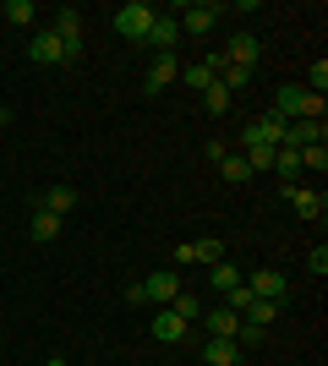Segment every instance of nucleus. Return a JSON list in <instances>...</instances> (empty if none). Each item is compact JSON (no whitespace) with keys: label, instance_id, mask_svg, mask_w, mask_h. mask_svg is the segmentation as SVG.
Returning <instances> with one entry per match:
<instances>
[{"label":"nucleus","instance_id":"19","mask_svg":"<svg viewBox=\"0 0 328 366\" xmlns=\"http://www.w3.org/2000/svg\"><path fill=\"white\" fill-rule=\"evenodd\" d=\"M219 175H224L230 186H247L252 181V164L241 159V153H224V159H219Z\"/></svg>","mask_w":328,"mask_h":366},{"label":"nucleus","instance_id":"26","mask_svg":"<svg viewBox=\"0 0 328 366\" xmlns=\"http://www.w3.org/2000/svg\"><path fill=\"white\" fill-rule=\"evenodd\" d=\"M247 82H252V71H241V66H224V71H219V88L230 93V99H235L241 88H247Z\"/></svg>","mask_w":328,"mask_h":366},{"label":"nucleus","instance_id":"5","mask_svg":"<svg viewBox=\"0 0 328 366\" xmlns=\"http://www.w3.org/2000/svg\"><path fill=\"white\" fill-rule=\"evenodd\" d=\"M224 66H241V71H257V55H263V39L257 33H230V44L219 49Z\"/></svg>","mask_w":328,"mask_h":366},{"label":"nucleus","instance_id":"32","mask_svg":"<svg viewBox=\"0 0 328 366\" xmlns=\"http://www.w3.org/2000/svg\"><path fill=\"white\" fill-rule=\"evenodd\" d=\"M44 366H66V361H44Z\"/></svg>","mask_w":328,"mask_h":366},{"label":"nucleus","instance_id":"13","mask_svg":"<svg viewBox=\"0 0 328 366\" xmlns=\"http://www.w3.org/2000/svg\"><path fill=\"white\" fill-rule=\"evenodd\" d=\"M148 328H154V339H159V345H181V339H187V328H192V322H181V317H175V312H170V306H159V312H154V322H148Z\"/></svg>","mask_w":328,"mask_h":366},{"label":"nucleus","instance_id":"22","mask_svg":"<svg viewBox=\"0 0 328 366\" xmlns=\"http://www.w3.org/2000/svg\"><path fill=\"white\" fill-rule=\"evenodd\" d=\"M170 312H175V317H181V322H197V317H203V301H197V295H192V290H181V295H175V301H170Z\"/></svg>","mask_w":328,"mask_h":366},{"label":"nucleus","instance_id":"25","mask_svg":"<svg viewBox=\"0 0 328 366\" xmlns=\"http://www.w3.org/2000/svg\"><path fill=\"white\" fill-rule=\"evenodd\" d=\"M296 153H301V169H317V175L328 169V142H312V148H296Z\"/></svg>","mask_w":328,"mask_h":366},{"label":"nucleus","instance_id":"16","mask_svg":"<svg viewBox=\"0 0 328 366\" xmlns=\"http://www.w3.org/2000/svg\"><path fill=\"white\" fill-rule=\"evenodd\" d=\"M203 361L208 366H241V345H235V339H208Z\"/></svg>","mask_w":328,"mask_h":366},{"label":"nucleus","instance_id":"9","mask_svg":"<svg viewBox=\"0 0 328 366\" xmlns=\"http://www.w3.org/2000/svg\"><path fill=\"white\" fill-rule=\"evenodd\" d=\"M142 44L154 49V55H175V44H181V22H175V16H154V28H148Z\"/></svg>","mask_w":328,"mask_h":366},{"label":"nucleus","instance_id":"31","mask_svg":"<svg viewBox=\"0 0 328 366\" xmlns=\"http://www.w3.org/2000/svg\"><path fill=\"white\" fill-rule=\"evenodd\" d=\"M0 126H11V109H6V104H0Z\"/></svg>","mask_w":328,"mask_h":366},{"label":"nucleus","instance_id":"30","mask_svg":"<svg viewBox=\"0 0 328 366\" xmlns=\"http://www.w3.org/2000/svg\"><path fill=\"white\" fill-rule=\"evenodd\" d=\"M224 153H230V142H203V159H208V164H219Z\"/></svg>","mask_w":328,"mask_h":366},{"label":"nucleus","instance_id":"3","mask_svg":"<svg viewBox=\"0 0 328 366\" xmlns=\"http://www.w3.org/2000/svg\"><path fill=\"white\" fill-rule=\"evenodd\" d=\"M49 33L61 39L66 66H71V61H82V49H88V44H82V11H77V6H61V11H55V28H49Z\"/></svg>","mask_w":328,"mask_h":366},{"label":"nucleus","instance_id":"14","mask_svg":"<svg viewBox=\"0 0 328 366\" xmlns=\"http://www.w3.org/2000/svg\"><path fill=\"white\" fill-rule=\"evenodd\" d=\"M33 208H44V214L66 219L71 208H77V192H71V186H49V192H39V202H33Z\"/></svg>","mask_w":328,"mask_h":366},{"label":"nucleus","instance_id":"24","mask_svg":"<svg viewBox=\"0 0 328 366\" xmlns=\"http://www.w3.org/2000/svg\"><path fill=\"white\" fill-rule=\"evenodd\" d=\"M241 148H274V137H268V126L263 121H247V132H241Z\"/></svg>","mask_w":328,"mask_h":366},{"label":"nucleus","instance_id":"4","mask_svg":"<svg viewBox=\"0 0 328 366\" xmlns=\"http://www.w3.org/2000/svg\"><path fill=\"white\" fill-rule=\"evenodd\" d=\"M175 76H181V55H154V61H148V71H142V99H159Z\"/></svg>","mask_w":328,"mask_h":366},{"label":"nucleus","instance_id":"1","mask_svg":"<svg viewBox=\"0 0 328 366\" xmlns=\"http://www.w3.org/2000/svg\"><path fill=\"white\" fill-rule=\"evenodd\" d=\"M175 295H181V274H175V268H159V274H148L142 279V285H131V290H126V301L131 306H170Z\"/></svg>","mask_w":328,"mask_h":366},{"label":"nucleus","instance_id":"27","mask_svg":"<svg viewBox=\"0 0 328 366\" xmlns=\"http://www.w3.org/2000/svg\"><path fill=\"white\" fill-rule=\"evenodd\" d=\"M203 109H208V115H224V109H230V93L219 88V76H214V88L203 93Z\"/></svg>","mask_w":328,"mask_h":366},{"label":"nucleus","instance_id":"20","mask_svg":"<svg viewBox=\"0 0 328 366\" xmlns=\"http://www.w3.org/2000/svg\"><path fill=\"white\" fill-rule=\"evenodd\" d=\"M279 312H284V301H252L241 322H257V328H268V322H279Z\"/></svg>","mask_w":328,"mask_h":366},{"label":"nucleus","instance_id":"8","mask_svg":"<svg viewBox=\"0 0 328 366\" xmlns=\"http://www.w3.org/2000/svg\"><path fill=\"white\" fill-rule=\"evenodd\" d=\"M219 16H224V6H214V0H197V6H181V16H175V22H181V33H208Z\"/></svg>","mask_w":328,"mask_h":366},{"label":"nucleus","instance_id":"18","mask_svg":"<svg viewBox=\"0 0 328 366\" xmlns=\"http://www.w3.org/2000/svg\"><path fill=\"white\" fill-rule=\"evenodd\" d=\"M241 279H247V274H241V268H235V262H230V257H219V262H214V268H208V285H214V290H219V295L230 290V285H241Z\"/></svg>","mask_w":328,"mask_h":366},{"label":"nucleus","instance_id":"6","mask_svg":"<svg viewBox=\"0 0 328 366\" xmlns=\"http://www.w3.org/2000/svg\"><path fill=\"white\" fill-rule=\"evenodd\" d=\"M219 257H224V241H219V235H208V241H187V246H175V262H181V268H192V262L214 268Z\"/></svg>","mask_w":328,"mask_h":366},{"label":"nucleus","instance_id":"21","mask_svg":"<svg viewBox=\"0 0 328 366\" xmlns=\"http://www.w3.org/2000/svg\"><path fill=\"white\" fill-rule=\"evenodd\" d=\"M28 235H33V241H55V235H61V219H55V214H44V208H33Z\"/></svg>","mask_w":328,"mask_h":366},{"label":"nucleus","instance_id":"7","mask_svg":"<svg viewBox=\"0 0 328 366\" xmlns=\"http://www.w3.org/2000/svg\"><path fill=\"white\" fill-rule=\"evenodd\" d=\"M224 71V55H203V61H192V66H181V82H187L192 93H208L214 88V76Z\"/></svg>","mask_w":328,"mask_h":366},{"label":"nucleus","instance_id":"17","mask_svg":"<svg viewBox=\"0 0 328 366\" xmlns=\"http://www.w3.org/2000/svg\"><path fill=\"white\" fill-rule=\"evenodd\" d=\"M274 175H279V192H284V186H296V175H301V153H296V148H279V153H274Z\"/></svg>","mask_w":328,"mask_h":366},{"label":"nucleus","instance_id":"29","mask_svg":"<svg viewBox=\"0 0 328 366\" xmlns=\"http://www.w3.org/2000/svg\"><path fill=\"white\" fill-rule=\"evenodd\" d=\"M307 268H312V274H317V279H323V274H328V246H312V257H307Z\"/></svg>","mask_w":328,"mask_h":366},{"label":"nucleus","instance_id":"2","mask_svg":"<svg viewBox=\"0 0 328 366\" xmlns=\"http://www.w3.org/2000/svg\"><path fill=\"white\" fill-rule=\"evenodd\" d=\"M154 6H148V0H126V6H115V33H121V39H131V44H142V39H148V28H154Z\"/></svg>","mask_w":328,"mask_h":366},{"label":"nucleus","instance_id":"12","mask_svg":"<svg viewBox=\"0 0 328 366\" xmlns=\"http://www.w3.org/2000/svg\"><path fill=\"white\" fill-rule=\"evenodd\" d=\"M247 290L257 295V301H284L290 285H284V274H274V268H257V274H247Z\"/></svg>","mask_w":328,"mask_h":366},{"label":"nucleus","instance_id":"11","mask_svg":"<svg viewBox=\"0 0 328 366\" xmlns=\"http://www.w3.org/2000/svg\"><path fill=\"white\" fill-rule=\"evenodd\" d=\"M28 61L33 66H66V49H61V39H55V33H33L28 39Z\"/></svg>","mask_w":328,"mask_h":366},{"label":"nucleus","instance_id":"15","mask_svg":"<svg viewBox=\"0 0 328 366\" xmlns=\"http://www.w3.org/2000/svg\"><path fill=\"white\" fill-rule=\"evenodd\" d=\"M197 322H208V339H235V328H241V317H235L230 306H214V312H203Z\"/></svg>","mask_w":328,"mask_h":366},{"label":"nucleus","instance_id":"28","mask_svg":"<svg viewBox=\"0 0 328 366\" xmlns=\"http://www.w3.org/2000/svg\"><path fill=\"white\" fill-rule=\"evenodd\" d=\"M323 88H328V61H312V71H307V93L323 99Z\"/></svg>","mask_w":328,"mask_h":366},{"label":"nucleus","instance_id":"23","mask_svg":"<svg viewBox=\"0 0 328 366\" xmlns=\"http://www.w3.org/2000/svg\"><path fill=\"white\" fill-rule=\"evenodd\" d=\"M33 16H39V6H33V0H6V22H11V28H28Z\"/></svg>","mask_w":328,"mask_h":366},{"label":"nucleus","instance_id":"10","mask_svg":"<svg viewBox=\"0 0 328 366\" xmlns=\"http://www.w3.org/2000/svg\"><path fill=\"white\" fill-rule=\"evenodd\" d=\"M284 202H290L301 219H323L328 214V197H323V192H312V186H284Z\"/></svg>","mask_w":328,"mask_h":366}]
</instances>
